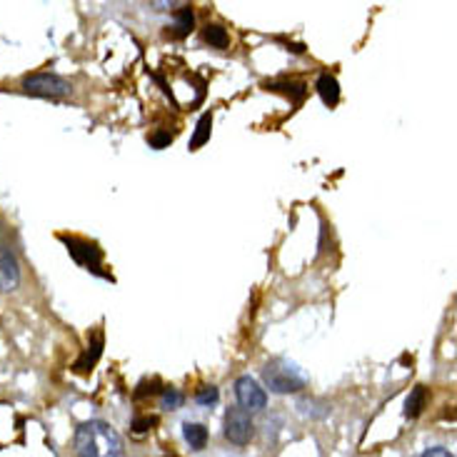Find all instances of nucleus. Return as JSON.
<instances>
[{
    "mask_svg": "<svg viewBox=\"0 0 457 457\" xmlns=\"http://www.w3.org/2000/svg\"><path fill=\"white\" fill-rule=\"evenodd\" d=\"M210 130H212V115L205 113L200 121H198V125H195V132H193V137H190V150L203 148V145L210 140Z\"/></svg>",
    "mask_w": 457,
    "mask_h": 457,
    "instance_id": "obj_14",
    "label": "nucleus"
},
{
    "mask_svg": "<svg viewBox=\"0 0 457 457\" xmlns=\"http://www.w3.org/2000/svg\"><path fill=\"white\" fill-rule=\"evenodd\" d=\"M217 388H212V385H203V388H198V393H195V400L200 402V405H215L217 402Z\"/></svg>",
    "mask_w": 457,
    "mask_h": 457,
    "instance_id": "obj_17",
    "label": "nucleus"
},
{
    "mask_svg": "<svg viewBox=\"0 0 457 457\" xmlns=\"http://www.w3.org/2000/svg\"><path fill=\"white\" fill-rule=\"evenodd\" d=\"M425 405H428V390H425L423 385H417L410 393V397L405 400V417L415 420V417L425 410Z\"/></svg>",
    "mask_w": 457,
    "mask_h": 457,
    "instance_id": "obj_13",
    "label": "nucleus"
},
{
    "mask_svg": "<svg viewBox=\"0 0 457 457\" xmlns=\"http://www.w3.org/2000/svg\"><path fill=\"white\" fill-rule=\"evenodd\" d=\"M153 425H158V417H135V432H145V430H153Z\"/></svg>",
    "mask_w": 457,
    "mask_h": 457,
    "instance_id": "obj_19",
    "label": "nucleus"
},
{
    "mask_svg": "<svg viewBox=\"0 0 457 457\" xmlns=\"http://www.w3.org/2000/svg\"><path fill=\"white\" fill-rule=\"evenodd\" d=\"M203 38H205V43H210L212 48H228V43H230V35L223 25H207V28L203 30Z\"/></svg>",
    "mask_w": 457,
    "mask_h": 457,
    "instance_id": "obj_15",
    "label": "nucleus"
},
{
    "mask_svg": "<svg viewBox=\"0 0 457 457\" xmlns=\"http://www.w3.org/2000/svg\"><path fill=\"white\" fill-rule=\"evenodd\" d=\"M148 143L153 145L155 150H161V148H168V145L172 143V132L158 130V132H153V135L148 137Z\"/></svg>",
    "mask_w": 457,
    "mask_h": 457,
    "instance_id": "obj_18",
    "label": "nucleus"
},
{
    "mask_svg": "<svg viewBox=\"0 0 457 457\" xmlns=\"http://www.w3.org/2000/svg\"><path fill=\"white\" fill-rule=\"evenodd\" d=\"M193 25H195V15L190 11V6H180V11L175 13V23L168 25V35L170 38H185L193 30Z\"/></svg>",
    "mask_w": 457,
    "mask_h": 457,
    "instance_id": "obj_10",
    "label": "nucleus"
},
{
    "mask_svg": "<svg viewBox=\"0 0 457 457\" xmlns=\"http://www.w3.org/2000/svg\"><path fill=\"white\" fill-rule=\"evenodd\" d=\"M183 435L185 440H188V445L193 447V450H203V447L207 445V428L200 423H185L183 425Z\"/></svg>",
    "mask_w": 457,
    "mask_h": 457,
    "instance_id": "obj_12",
    "label": "nucleus"
},
{
    "mask_svg": "<svg viewBox=\"0 0 457 457\" xmlns=\"http://www.w3.org/2000/svg\"><path fill=\"white\" fill-rule=\"evenodd\" d=\"M23 90L38 97H63L70 93V83L53 73H33L23 78Z\"/></svg>",
    "mask_w": 457,
    "mask_h": 457,
    "instance_id": "obj_4",
    "label": "nucleus"
},
{
    "mask_svg": "<svg viewBox=\"0 0 457 457\" xmlns=\"http://www.w3.org/2000/svg\"><path fill=\"white\" fill-rule=\"evenodd\" d=\"M252 432H255V425H252L250 412L240 407H230L225 412V437L233 445H247L252 440Z\"/></svg>",
    "mask_w": 457,
    "mask_h": 457,
    "instance_id": "obj_5",
    "label": "nucleus"
},
{
    "mask_svg": "<svg viewBox=\"0 0 457 457\" xmlns=\"http://www.w3.org/2000/svg\"><path fill=\"white\" fill-rule=\"evenodd\" d=\"M318 93H320V97H322V103L327 105V108H332V105H337L340 103V86H337V81H335V75H330V73H322L320 78H318Z\"/></svg>",
    "mask_w": 457,
    "mask_h": 457,
    "instance_id": "obj_9",
    "label": "nucleus"
},
{
    "mask_svg": "<svg viewBox=\"0 0 457 457\" xmlns=\"http://www.w3.org/2000/svg\"><path fill=\"white\" fill-rule=\"evenodd\" d=\"M263 380L273 393L287 395L303 390L308 383V375L290 360H270L263 370Z\"/></svg>",
    "mask_w": 457,
    "mask_h": 457,
    "instance_id": "obj_2",
    "label": "nucleus"
},
{
    "mask_svg": "<svg viewBox=\"0 0 457 457\" xmlns=\"http://www.w3.org/2000/svg\"><path fill=\"white\" fill-rule=\"evenodd\" d=\"M268 90H278V93H285V95L292 97V103H300L305 95H308V86L305 83H295V81H273V83H265Z\"/></svg>",
    "mask_w": 457,
    "mask_h": 457,
    "instance_id": "obj_11",
    "label": "nucleus"
},
{
    "mask_svg": "<svg viewBox=\"0 0 457 457\" xmlns=\"http://www.w3.org/2000/svg\"><path fill=\"white\" fill-rule=\"evenodd\" d=\"M78 457H125V447L118 430L103 420H88L75 430Z\"/></svg>",
    "mask_w": 457,
    "mask_h": 457,
    "instance_id": "obj_1",
    "label": "nucleus"
},
{
    "mask_svg": "<svg viewBox=\"0 0 457 457\" xmlns=\"http://www.w3.org/2000/svg\"><path fill=\"white\" fill-rule=\"evenodd\" d=\"M183 405V393L175 388H163V407L165 410H177Z\"/></svg>",
    "mask_w": 457,
    "mask_h": 457,
    "instance_id": "obj_16",
    "label": "nucleus"
},
{
    "mask_svg": "<svg viewBox=\"0 0 457 457\" xmlns=\"http://www.w3.org/2000/svg\"><path fill=\"white\" fill-rule=\"evenodd\" d=\"M155 385H158V380H153V383H150V388H148V383H140V388L135 390V397H145V395H153V393H158V388H155Z\"/></svg>",
    "mask_w": 457,
    "mask_h": 457,
    "instance_id": "obj_20",
    "label": "nucleus"
},
{
    "mask_svg": "<svg viewBox=\"0 0 457 457\" xmlns=\"http://www.w3.org/2000/svg\"><path fill=\"white\" fill-rule=\"evenodd\" d=\"M423 457H455V455H452L450 450H445V447H430Z\"/></svg>",
    "mask_w": 457,
    "mask_h": 457,
    "instance_id": "obj_21",
    "label": "nucleus"
},
{
    "mask_svg": "<svg viewBox=\"0 0 457 457\" xmlns=\"http://www.w3.org/2000/svg\"><path fill=\"white\" fill-rule=\"evenodd\" d=\"M103 332L95 330L90 335V343H88V350L78 357V362H75V370L78 372H90L93 367H95V362L100 360V355H103Z\"/></svg>",
    "mask_w": 457,
    "mask_h": 457,
    "instance_id": "obj_8",
    "label": "nucleus"
},
{
    "mask_svg": "<svg viewBox=\"0 0 457 457\" xmlns=\"http://www.w3.org/2000/svg\"><path fill=\"white\" fill-rule=\"evenodd\" d=\"M18 282H20V268L15 255L0 243V292L15 290Z\"/></svg>",
    "mask_w": 457,
    "mask_h": 457,
    "instance_id": "obj_7",
    "label": "nucleus"
},
{
    "mask_svg": "<svg viewBox=\"0 0 457 457\" xmlns=\"http://www.w3.org/2000/svg\"><path fill=\"white\" fill-rule=\"evenodd\" d=\"M60 240H63L70 257H73L81 268L90 270V273H95V275H105L103 270H100L103 268V252H100V247H97L95 243L83 240V238H73V235H60Z\"/></svg>",
    "mask_w": 457,
    "mask_h": 457,
    "instance_id": "obj_3",
    "label": "nucleus"
},
{
    "mask_svg": "<svg viewBox=\"0 0 457 457\" xmlns=\"http://www.w3.org/2000/svg\"><path fill=\"white\" fill-rule=\"evenodd\" d=\"M235 397L240 402V410H245V412H260L268 405L265 390L260 388L257 380H252L250 375L238 377V383H235Z\"/></svg>",
    "mask_w": 457,
    "mask_h": 457,
    "instance_id": "obj_6",
    "label": "nucleus"
}]
</instances>
